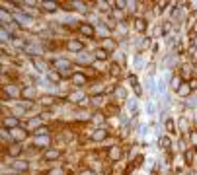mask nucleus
I'll list each match as a JSON object with an SVG mask.
<instances>
[{
	"label": "nucleus",
	"mask_w": 197,
	"mask_h": 175,
	"mask_svg": "<svg viewBox=\"0 0 197 175\" xmlns=\"http://www.w3.org/2000/svg\"><path fill=\"white\" fill-rule=\"evenodd\" d=\"M70 60H66V58H59V60H55V68L57 70H66V68H70Z\"/></svg>",
	"instance_id": "nucleus-1"
},
{
	"label": "nucleus",
	"mask_w": 197,
	"mask_h": 175,
	"mask_svg": "<svg viewBox=\"0 0 197 175\" xmlns=\"http://www.w3.org/2000/svg\"><path fill=\"white\" fill-rule=\"evenodd\" d=\"M4 127L6 129H16V127H20V121L16 117H6L4 119Z\"/></svg>",
	"instance_id": "nucleus-2"
},
{
	"label": "nucleus",
	"mask_w": 197,
	"mask_h": 175,
	"mask_svg": "<svg viewBox=\"0 0 197 175\" xmlns=\"http://www.w3.org/2000/svg\"><path fill=\"white\" fill-rule=\"evenodd\" d=\"M59 150H47L45 154H43V160H47V162H53V160H57L59 158Z\"/></svg>",
	"instance_id": "nucleus-3"
},
{
	"label": "nucleus",
	"mask_w": 197,
	"mask_h": 175,
	"mask_svg": "<svg viewBox=\"0 0 197 175\" xmlns=\"http://www.w3.org/2000/svg\"><path fill=\"white\" fill-rule=\"evenodd\" d=\"M78 29L84 33V35H88V37H94V27L92 26H88V24H80Z\"/></svg>",
	"instance_id": "nucleus-4"
},
{
	"label": "nucleus",
	"mask_w": 197,
	"mask_h": 175,
	"mask_svg": "<svg viewBox=\"0 0 197 175\" xmlns=\"http://www.w3.org/2000/svg\"><path fill=\"white\" fill-rule=\"evenodd\" d=\"M68 49L74 51V53H80L84 49V43H80V41H70V43H68Z\"/></svg>",
	"instance_id": "nucleus-5"
},
{
	"label": "nucleus",
	"mask_w": 197,
	"mask_h": 175,
	"mask_svg": "<svg viewBox=\"0 0 197 175\" xmlns=\"http://www.w3.org/2000/svg\"><path fill=\"white\" fill-rule=\"evenodd\" d=\"M72 82L76 86H82V84H86V76H84V74H80V72H78V74H72Z\"/></svg>",
	"instance_id": "nucleus-6"
},
{
	"label": "nucleus",
	"mask_w": 197,
	"mask_h": 175,
	"mask_svg": "<svg viewBox=\"0 0 197 175\" xmlns=\"http://www.w3.org/2000/svg\"><path fill=\"white\" fill-rule=\"evenodd\" d=\"M135 27H137V31H145L146 29V21L143 18H135Z\"/></svg>",
	"instance_id": "nucleus-7"
},
{
	"label": "nucleus",
	"mask_w": 197,
	"mask_h": 175,
	"mask_svg": "<svg viewBox=\"0 0 197 175\" xmlns=\"http://www.w3.org/2000/svg\"><path fill=\"white\" fill-rule=\"evenodd\" d=\"M107 57H109V51H107V49H98V51H96V58H98V60H105Z\"/></svg>",
	"instance_id": "nucleus-8"
},
{
	"label": "nucleus",
	"mask_w": 197,
	"mask_h": 175,
	"mask_svg": "<svg viewBox=\"0 0 197 175\" xmlns=\"http://www.w3.org/2000/svg\"><path fill=\"white\" fill-rule=\"evenodd\" d=\"M105 136H107V130L105 129H98L96 132H94V140H104Z\"/></svg>",
	"instance_id": "nucleus-9"
},
{
	"label": "nucleus",
	"mask_w": 197,
	"mask_h": 175,
	"mask_svg": "<svg viewBox=\"0 0 197 175\" xmlns=\"http://www.w3.org/2000/svg\"><path fill=\"white\" fill-rule=\"evenodd\" d=\"M14 169H18V171H24V169H27V162H24V160H18V162L12 163Z\"/></svg>",
	"instance_id": "nucleus-10"
},
{
	"label": "nucleus",
	"mask_w": 197,
	"mask_h": 175,
	"mask_svg": "<svg viewBox=\"0 0 197 175\" xmlns=\"http://www.w3.org/2000/svg\"><path fill=\"white\" fill-rule=\"evenodd\" d=\"M20 152H22V146H20V144H14V146H10V156H12V158H16Z\"/></svg>",
	"instance_id": "nucleus-11"
},
{
	"label": "nucleus",
	"mask_w": 197,
	"mask_h": 175,
	"mask_svg": "<svg viewBox=\"0 0 197 175\" xmlns=\"http://www.w3.org/2000/svg\"><path fill=\"white\" fill-rule=\"evenodd\" d=\"M33 64H35V68L37 70H45V60H39V58H33Z\"/></svg>",
	"instance_id": "nucleus-12"
},
{
	"label": "nucleus",
	"mask_w": 197,
	"mask_h": 175,
	"mask_svg": "<svg viewBox=\"0 0 197 175\" xmlns=\"http://www.w3.org/2000/svg\"><path fill=\"white\" fill-rule=\"evenodd\" d=\"M189 91H191V88H189V84H187V86H180V90H178V93H180V95H187Z\"/></svg>",
	"instance_id": "nucleus-13"
},
{
	"label": "nucleus",
	"mask_w": 197,
	"mask_h": 175,
	"mask_svg": "<svg viewBox=\"0 0 197 175\" xmlns=\"http://www.w3.org/2000/svg\"><path fill=\"white\" fill-rule=\"evenodd\" d=\"M43 8L49 10V12H55V10H57V4H55V2H43Z\"/></svg>",
	"instance_id": "nucleus-14"
},
{
	"label": "nucleus",
	"mask_w": 197,
	"mask_h": 175,
	"mask_svg": "<svg viewBox=\"0 0 197 175\" xmlns=\"http://www.w3.org/2000/svg\"><path fill=\"white\" fill-rule=\"evenodd\" d=\"M160 148H170V138L168 136H162L160 138Z\"/></svg>",
	"instance_id": "nucleus-15"
},
{
	"label": "nucleus",
	"mask_w": 197,
	"mask_h": 175,
	"mask_svg": "<svg viewBox=\"0 0 197 175\" xmlns=\"http://www.w3.org/2000/svg\"><path fill=\"white\" fill-rule=\"evenodd\" d=\"M41 103L43 105H51V103H55V99H53L51 95H43L41 97Z\"/></svg>",
	"instance_id": "nucleus-16"
},
{
	"label": "nucleus",
	"mask_w": 197,
	"mask_h": 175,
	"mask_svg": "<svg viewBox=\"0 0 197 175\" xmlns=\"http://www.w3.org/2000/svg\"><path fill=\"white\" fill-rule=\"evenodd\" d=\"M6 93H8V95H18V93H20V90L12 86V88H6Z\"/></svg>",
	"instance_id": "nucleus-17"
},
{
	"label": "nucleus",
	"mask_w": 197,
	"mask_h": 175,
	"mask_svg": "<svg viewBox=\"0 0 197 175\" xmlns=\"http://www.w3.org/2000/svg\"><path fill=\"white\" fill-rule=\"evenodd\" d=\"M172 88H174V90H180V78L178 76H174V80H172Z\"/></svg>",
	"instance_id": "nucleus-18"
},
{
	"label": "nucleus",
	"mask_w": 197,
	"mask_h": 175,
	"mask_svg": "<svg viewBox=\"0 0 197 175\" xmlns=\"http://www.w3.org/2000/svg\"><path fill=\"white\" fill-rule=\"evenodd\" d=\"M49 78H51L53 82H59V80H61V74H59V72H51V74H49Z\"/></svg>",
	"instance_id": "nucleus-19"
},
{
	"label": "nucleus",
	"mask_w": 197,
	"mask_h": 175,
	"mask_svg": "<svg viewBox=\"0 0 197 175\" xmlns=\"http://www.w3.org/2000/svg\"><path fill=\"white\" fill-rule=\"evenodd\" d=\"M166 129L170 130V132H174V130H176V129H174V121H172V119H168V121H166Z\"/></svg>",
	"instance_id": "nucleus-20"
},
{
	"label": "nucleus",
	"mask_w": 197,
	"mask_h": 175,
	"mask_svg": "<svg viewBox=\"0 0 197 175\" xmlns=\"http://www.w3.org/2000/svg\"><path fill=\"white\" fill-rule=\"evenodd\" d=\"M113 6L115 8H125V4H127V2H125V0H117V2H111Z\"/></svg>",
	"instance_id": "nucleus-21"
},
{
	"label": "nucleus",
	"mask_w": 197,
	"mask_h": 175,
	"mask_svg": "<svg viewBox=\"0 0 197 175\" xmlns=\"http://www.w3.org/2000/svg\"><path fill=\"white\" fill-rule=\"evenodd\" d=\"M115 93H117V97L125 99V90H123V88H117V90H115Z\"/></svg>",
	"instance_id": "nucleus-22"
},
{
	"label": "nucleus",
	"mask_w": 197,
	"mask_h": 175,
	"mask_svg": "<svg viewBox=\"0 0 197 175\" xmlns=\"http://www.w3.org/2000/svg\"><path fill=\"white\" fill-rule=\"evenodd\" d=\"M185 160H187V162H191V160H193V152H185Z\"/></svg>",
	"instance_id": "nucleus-23"
},
{
	"label": "nucleus",
	"mask_w": 197,
	"mask_h": 175,
	"mask_svg": "<svg viewBox=\"0 0 197 175\" xmlns=\"http://www.w3.org/2000/svg\"><path fill=\"white\" fill-rule=\"evenodd\" d=\"M191 142L197 146V132H191Z\"/></svg>",
	"instance_id": "nucleus-24"
},
{
	"label": "nucleus",
	"mask_w": 197,
	"mask_h": 175,
	"mask_svg": "<svg viewBox=\"0 0 197 175\" xmlns=\"http://www.w3.org/2000/svg\"><path fill=\"white\" fill-rule=\"evenodd\" d=\"M70 99H74V101H78V99H80V93H74V95H70Z\"/></svg>",
	"instance_id": "nucleus-25"
},
{
	"label": "nucleus",
	"mask_w": 197,
	"mask_h": 175,
	"mask_svg": "<svg viewBox=\"0 0 197 175\" xmlns=\"http://www.w3.org/2000/svg\"><path fill=\"white\" fill-rule=\"evenodd\" d=\"M80 175H94V171H90V169H86V171H82Z\"/></svg>",
	"instance_id": "nucleus-26"
},
{
	"label": "nucleus",
	"mask_w": 197,
	"mask_h": 175,
	"mask_svg": "<svg viewBox=\"0 0 197 175\" xmlns=\"http://www.w3.org/2000/svg\"><path fill=\"white\" fill-rule=\"evenodd\" d=\"M195 123H197V113H195Z\"/></svg>",
	"instance_id": "nucleus-27"
}]
</instances>
